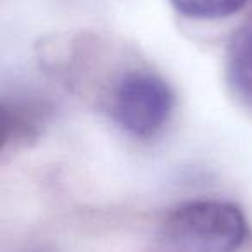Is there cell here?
<instances>
[{
	"mask_svg": "<svg viewBox=\"0 0 252 252\" xmlns=\"http://www.w3.org/2000/svg\"><path fill=\"white\" fill-rule=\"evenodd\" d=\"M226 78L233 94L252 107V28L231 40L226 52Z\"/></svg>",
	"mask_w": 252,
	"mask_h": 252,
	"instance_id": "obj_3",
	"label": "cell"
},
{
	"mask_svg": "<svg viewBox=\"0 0 252 252\" xmlns=\"http://www.w3.org/2000/svg\"><path fill=\"white\" fill-rule=\"evenodd\" d=\"M247 237L240 207L224 200H193L173 209L159 230L166 252H237Z\"/></svg>",
	"mask_w": 252,
	"mask_h": 252,
	"instance_id": "obj_1",
	"label": "cell"
},
{
	"mask_svg": "<svg viewBox=\"0 0 252 252\" xmlns=\"http://www.w3.org/2000/svg\"><path fill=\"white\" fill-rule=\"evenodd\" d=\"M171 5L192 19H221L238 12L247 0H169Z\"/></svg>",
	"mask_w": 252,
	"mask_h": 252,
	"instance_id": "obj_4",
	"label": "cell"
},
{
	"mask_svg": "<svg viewBox=\"0 0 252 252\" xmlns=\"http://www.w3.org/2000/svg\"><path fill=\"white\" fill-rule=\"evenodd\" d=\"M175 94L162 78L147 71L128 73L111 95V114L119 128L137 138H151L168 125Z\"/></svg>",
	"mask_w": 252,
	"mask_h": 252,
	"instance_id": "obj_2",
	"label": "cell"
}]
</instances>
